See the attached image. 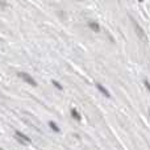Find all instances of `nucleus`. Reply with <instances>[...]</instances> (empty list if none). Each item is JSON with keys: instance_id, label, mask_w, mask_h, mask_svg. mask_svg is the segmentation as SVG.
<instances>
[{"instance_id": "nucleus-1", "label": "nucleus", "mask_w": 150, "mask_h": 150, "mask_svg": "<svg viewBox=\"0 0 150 150\" xmlns=\"http://www.w3.org/2000/svg\"><path fill=\"white\" fill-rule=\"evenodd\" d=\"M132 24L134 25V28H136V33L138 34V37H140L141 41H144V42L148 41V37H146V34H145V32H144V29L141 28L140 25H138V23L134 20V18H132Z\"/></svg>"}, {"instance_id": "nucleus-2", "label": "nucleus", "mask_w": 150, "mask_h": 150, "mask_svg": "<svg viewBox=\"0 0 150 150\" xmlns=\"http://www.w3.org/2000/svg\"><path fill=\"white\" fill-rule=\"evenodd\" d=\"M17 75H18V76H20L25 83H28V84L33 86V87H37V82H36V80H34L29 74H26V73H17Z\"/></svg>"}, {"instance_id": "nucleus-3", "label": "nucleus", "mask_w": 150, "mask_h": 150, "mask_svg": "<svg viewBox=\"0 0 150 150\" xmlns=\"http://www.w3.org/2000/svg\"><path fill=\"white\" fill-rule=\"evenodd\" d=\"M96 88H98V90L100 91V92L103 93L104 96H105V98H111V93H109V91L107 90V88L104 87L103 84H100V83H96Z\"/></svg>"}, {"instance_id": "nucleus-4", "label": "nucleus", "mask_w": 150, "mask_h": 150, "mask_svg": "<svg viewBox=\"0 0 150 150\" xmlns=\"http://www.w3.org/2000/svg\"><path fill=\"white\" fill-rule=\"evenodd\" d=\"M15 134H16V137H17V138H20V140H21V141H24V142H29V144L32 142V140L28 137V136H25V134H24V133L18 132V130H16V132H15Z\"/></svg>"}, {"instance_id": "nucleus-5", "label": "nucleus", "mask_w": 150, "mask_h": 150, "mask_svg": "<svg viewBox=\"0 0 150 150\" xmlns=\"http://www.w3.org/2000/svg\"><path fill=\"white\" fill-rule=\"evenodd\" d=\"M88 26H90L93 32H100V26H99V24L95 23V21H88Z\"/></svg>"}, {"instance_id": "nucleus-6", "label": "nucleus", "mask_w": 150, "mask_h": 150, "mask_svg": "<svg viewBox=\"0 0 150 150\" xmlns=\"http://www.w3.org/2000/svg\"><path fill=\"white\" fill-rule=\"evenodd\" d=\"M71 116H73L76 121H80V120H82V116H80L79 112H78L75 108H71Z\"/></svg>"}, {"instance_id": "nucleus-7", "label": "nucleus", "mask_w": 150, "mask_h": 150, "mask_svg": "<svg viewBox=\"0 0 150 150\" xmlns=\"http://www.w3.org/2000/svg\"><path fill=\"white\" fill-rule=\"evenodd\" d=\"M49 127H50V128H52V129H53V130H54V132H55V133H59V130H61V129H59V128H58V127H57V124H55V122H54V121H49Z\"/></svg>"}, {"instance_id": "nucleus-8", "label": "nucleus", "mask_w": 150, "mask_h": 150, "mask_svg": "<svg viewBox=\"0 0 150 150\" xmlns=\"http://www.w3.org/2000/svg\"><path fill=\"white\" fill-rule=\"evenodd\" d=\"M52 83H53V86H54L55 88H58V90H59V91H62V90H63L62 84H61V83H58L57 80H52Z\"/></svg>"}, {"instance_id": "nucleus-9", "label": "nucleus", "mask_w": 150, "mask_h": 150, "mask_svg": "<svg viewBox=\"0 0 150 150\" xmlns=\"http://www.w3.org/2000/svg\"><path fill=\"white\" fill-rule=\"evenodd\" d=\"M144 84H145V87L148 88V90H149V92H150V82H149L148 79H145V80H144Z\"/></svg>"}, {"instance_id": "nucleus-10", "label": "nucleus", "mask_w": 150, "mask_h": 150, "mask_svg": "<svg viewBox=\"0 0 150 150\" xmlns=\"http://www.w3.org/2000/svg\"><path fill=\"white\" fill-rule=\"evenodd\" d=\"M0 5H1V7H5L7 4H5V3H3V1H0Z\"/></svg>"}, {"instance_id": "nucleus-11", "label": "nucleus", "mask_w": 150, "mask_h": 150, "mask_svg": "<svg viewBox=\"0 0 150 150\" xmlns=\"http://www.w3.org/2000/svg\"><path fill=\"white\" fill-rule=\"evenodd\" d=\"M149 116H150V109H149Z\"/></svg>"}]
</instances>
